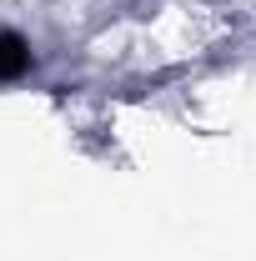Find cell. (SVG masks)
<instances>
[{"label": "cell", "mask_w": 256, "mask_h": 261, "mask_svg": "<svg viewBox=\"0 0 256 261\" xmlns=\"http://www.w3.org/2000/svg\"><path fill=\"white\" fill-rule=\"evenodd\" d=\"M25 65H31V45H25L15 31H5V35H0V81L25 75Z\"/></svg>", "instance_id": "6da1fadb"}]
</instances>
